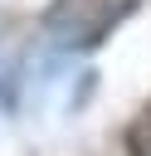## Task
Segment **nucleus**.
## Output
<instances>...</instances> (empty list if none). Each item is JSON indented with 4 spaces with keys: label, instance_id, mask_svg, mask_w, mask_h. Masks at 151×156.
Instances as JSON below:
<instances>
[{
    "label": "nucleus",
    "instance_id": "2",
    "mask_svg": "<svg viewBox=\"0 0 151 156\" xmlns=\"http://www.w3.org/2000/svg\"><path fill=\"white\" fill-rule=\"evenodd\" d=\"M122 146H127V156H151V102L127 122V132H122Z\"/></svg>",
    "mask_w": 151,
    "mask_h": 156
},
{
    "label": "nucleus",
    "instance_id": "1",
    "mask_svg": "<svg viewBox=\"0 0 151 156\" xmlns=\"http://www.w3.org/2000/svg\"><path fill=\"white\" fill-rule=\"evenodd\" d=\"M136 5H141V0H49L44 15H39V24H44V34H49L58 49L88 54V49H97Z\"/></svg>",
    "mask_w": 151,
    "mask_h": 156
}]
</instances>
